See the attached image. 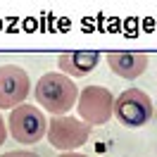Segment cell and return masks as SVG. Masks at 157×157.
I'll return each instance as SVG.
<instances>
[{
  "mask_svg": "<svg viewBox=\"0 0 157 157\" xmlns=\"http://www.w3.org/2000/svg\"><path fill=\"white\" fill-rule=\"evenodd\" d=\"M5 140H7V121L0 114V145H5Z\"/></svg>",
  "mask_w": 157,
  "mask_h": 157,
  "instance_id": "obj_10",
  "label": "cell"
},
{
  "mask_svg": "<svg viewBox=\"0 0 157 157\" xmlns=\"http://www.w3.org/2000/svg\"><path fill=\"white\" fill-rule=\"evenodd\" d=\"M31 93V78L19 64H0V109L24 105Z\"/></svg>",
  "mask_w": 157,
  "mask_h": 157,
  "instance_id": "obj_6",
  "label": "cell"
},
{
  "mask_svg": "<svg viewBox=\"0 0 157 157\" xmlns=\"http://www.w3.org/2000/svg\"><path fill=\"white\" fill-rule=\"evenodd\" d=\"M76 112L78 119L83 124L93 126H102L114 117V95L112 90L105 86H86L78 90L76 100Z\"/></svg>",
  "mask_w": 157,
  "mask_h": 157,
  "instance_id": "obj_3",
  "label": "cell"
},
{
  "mask_svg": "<svg viewBox=\"0 0 157 157\" xmlns=\"http://www.w3.org/2000/svg\"><path fill=\"white\" fill-rule=\"evenodd\" d=\"M48 143L57 152H78V147L86 145L90 138V126L83 124L78 117H52L48 119Z\"/></svg>",
  "mask_w": 157,
  "mask_h": 157,
  "instance_id": "obj_5",
  "label": "cell"
},
{
  "mask_svg": "<svg viewBox=\"0 0 157 157\" xmlns=\"http://www.w3.org/2000/svg\"><path fill=\"white\" fill-rule=\"evenodd\" d=\"M105 62L107 67L112 69V74H117L121 78H133L143 76L145 74L147 64H150V57L145 52H131V50H112L105 55Z\"/></svg>",
  "mask_w": 157,
  "mask_h": 157,
  "instance_id": "obj_7",
  "label": "cell"
},
{
  "mask_svg": "<svg viewBox=\"0 0 157 157\" xmlns=\"http://www.w3.org/2000/svg\"><path fill=\"white\" fill-rule=\"evenodd\" d=\"M33 95H36L38 107L50 112L52 117H64L71 107H76L78 88L69 76L59 71H48L33 86Z\"/></svg>",
  "mask_w": 157,
  "mask_h": 157,
  "instance_id": "obj_1",
  "label": "cell"
},
{
  "mask_svg": "<svg viewBox=\"0 0 157 157\" xmlns=\"http://www.w3.org/2000/svg\"><path fill=\"white\" fill-rule=\"evenodd\" d=\"M152 114H155V105L150 95L140 88H126L114 98V117L126 128H140L150 124Z\"/></svg>",
  "mask_w": 157,
  "mask_h": 157,
  "instance_id": "obj_4",
  "label": "cell"
},
{
  "mask_svg": "<svg viewBox=\"0 0 157 157\" xmlns=\"http://www.w3.org/2000/svg\"><path fill=\"white\" fill-rule=\"evenodd\" d=\"M0 157H38L33 150H10V152H2Z\"/></svg>",
  "mask_w": 157,
  "mask_h": 157,
  "instance_id": "obj_9",
  "label": "cell"
},
{
  "mask_svg": "<svg viewBox=\"0 0 157 157\" xmlns=\"http://www.w3.org/2000/svg\"><path fill=\"white\" fill-rule=\"evenodd\" d=\"M100 59H102V55L98 50H71V52H62L57 57V67L59 74H64L74 81V78L88 76L100 64Z\"/></svg>",
  "mask_w": 157,
  "mask_h": 157,
  "instance_id": "obj_8",
  "label": "cell"
},
{
  "mask_svg": "<svg viewBox=\"0 0 157 157\" xmlns=\"http://www.w3.org/2000/svg\"><path fill=\"white\" fill-rule=\"evenodd\" d=\"M57 157H88V155H83V152H59Z\"/></svg>",
  "mask_w": 157,
  "mask_h": 157,
  "instance_id": "obj_11",
  "label": "cell"
},
{
  "mask_svg": "<svg viewBox=\"0 0 157 157\" xmlns=\"http://www.w3.org/2000/svg\"><path fill=\"white\" fill-rule=\"evenodd\" d=\"M7 133L19 145H36L48 133V117L38 105L24 102L19 107L10 109L7 117Z\"/></svg>",
  "mask_w": 157,
  "mask_h": 157,
  "instance_id": "obj_2",
  "label": "cell"
}]
</instances>
